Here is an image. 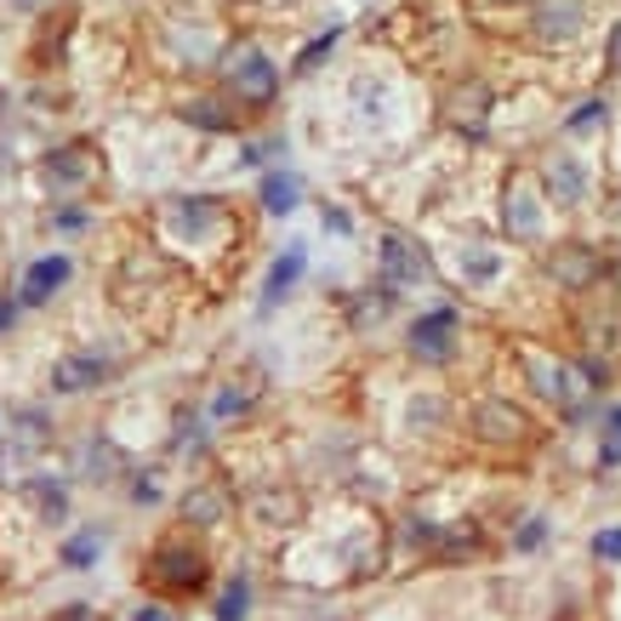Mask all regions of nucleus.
<instances>
[{
    "label": "nucleus",
    "instance_id": "obj_1",
    "mask_svg": "<svg viewBox=\"0 0 621 621\" xmlns=\"http://www.w3.org/2000/svg\"><path fill=\"white\" fill-rule=\"evenodd\" d=\"M155 222H160L166 240L183 245V252H206V257L229 252V245L240 240V217L222 194H166Z\"/></svg>",
    "mask_w": 621,
    "mask_h": 621
},
{
    "label": "nucleus",
    "instance_id": "obj_2",
    "mask_svg": "<svg viewBox=\"0 0 621 621\" xmlns=\"http://www.w3.org/2000/svg\"><path fill=\"white\" fill-rule=\"evenodd\" d=\"M217 86L229 92L245 114H268L280 104V92H285V69L268 58L263 40L234 35L229 46H222V58H217Z\"/></svg>",
    "mask_w": 621,
    "mask_h": 621
},
{
    "label": "nucleus",
    "instance_id": "obj_3",
    "mask_svg": "<svg viewBox=\"0 0 621 621\" xmlns=\"http://www.w3.org/2000/svg\"><path fill=\"white\" fill-rule=\"evenodd\" d=\"M143 576L160 599H200V593H211V553L194 541V531H171L148 548Z\"/></svg>",
    "mask_w": 621,
    "mask_h": 621
},
{
    "label": "nucleus",
    "instance_id": "obj_4",
    "mask_svg": "<svg viewBox=\"0 0 621 621\" xmlns=\"http://www.w3.org/2000/svg\"><path fill=\"white\" fill-rule=\"evenodd\" d=\"M222 46H229V40L217 35V17H206V12H171L160 23V58H166V69H178V74L217 69Z\"/></svg>",
    "mask_w": 621,
    "mask_h": 621
},
{
    "label": "nucleus",
    "instance_id": "obj_5",
    "mask_svg": "<svg viewBox=\"0 0 621 621\" xmlns=\"http://www.w3.org/2000/svg\"><path fill=\"white\" fill-rule=\"evenodd\" d=\"M405 354L416 365H434V370L456 365V354H462V308L456 303L422 308L411 326H405Z\"/></svg>",
    "mask_w": 621,
    "mask_h": 621
},
{
    "label": "nucleus",
    "instance_id": "obj_6",
    "mask_svg": "<svg viewBox=\"0 0 621 621\" xmlns=\"http://www.w3.org/2000/svg\"><path fill=\"white\" fill-rule=\"evenodd\" d=\"M548 194H541V183L531 178V171H508L502 178V234L508 240H525V245H536L541 234H548Z\"/></svg>",
    "mask_w": 621,
    "mask_h": 621
},
{
    "label": "nucleus",
    "instance_id": "obj_7",
    "mask_svg": "<svg viewBox=\"0 0 621 621\" xmlns=\"http://www.w3.org/2000/svg\"><path fill=\"white\" fill-rule=\"evenodd\" d=\"M593 23V0H536L525 17V40L541 46V52H564L576 46Z\"/></svg>",
    "mask_w": 621,
    "mask_h": 621
},
{
    "label": "nucleus",
    "instance_id": "obj_8",
    "mask_svg": "<svg viewBox=\"0 0 621 621\" xmlns=\"http://www.w3.org/2000/svg\"><path fill=\"white\" fill-rule=\"evenodd\" d=\"M536 183L548 194L553 211H582L593 200V166L576 155V148H553V155L536 160Z\"/></svg>",
    "mask_w": 621,
    "mask_h": 621
},
{
    "label": "nucleus",
    "instance_id": "obj_9",
    "mask_svg": "<svg viewBox=\"0 0 621 621\" xmlns=\"http://www.w3.org/2000/svg\"><path fill=\"white\" fill-rule=\"evenodd\" d=\"M467 428H474V439L490 445V451H519V445H531L536 422H531V411L519 405V400L485 393V400L474 405V416H467Z\"/></svg>",
    "mask_w": 621,
    "mask_h": 621
},
{
    "label": "nucleus",
    "instance_id": "obj_10",
    "mask_svg": "<svg viewBox=\"0 0 621 621\" xmlns=\"http://www.w3.org/2000/svg\"><path fill=\"white\" fill-rule=\"evenodd\" d=\"M377 268H382L388 285L411 291V285H428V280H434V252H428V245H422L411 229H382V240H377Z\"/></svg>",
    "mask_w": 621,
    "mask_h": 621
},
{
    "label": "nucleus",
    "instance_id": "obj_11",
    "mask_svg": "<svg viewBox=\"0 0 621 621\" xmlns=\"http://www.w3.org/2000/svg\"><path fill=\"white\" fill-rule=\"evenodd\" d=\"M490 109H496V92L479 81V74H456V81L439 92V114H445V126H456V132L479 137L490 126Z\"/></svg>",
    "mask_w": 621,
    "mask_h": 621
},
{
    "label": "nucleus",
    "instance_id": "obj_12",
    "mask_svg": "<svg viewBox=\"0 0 621 621\" xmlns=\"http://www.w3.org/2000/svg\"><path fill=\"white\" fill-rule=\"evenodd\" d=\"M178 120H183V126H194V132H206V137H234V132L245 126V109H240L222 86H217V92L194 86V92L178 97Z\"/></svg>",
    "mask_w": 621,
    "mask_h": 621
},
{
    "label": "nucleus",
    "instance_id": "obj_13",
    "mask_svg": "<svg viewBox=\"0 0 621 621\" xmlns=\"http://www.w3.org/2000/svg\"><path fill=\"white\" fill-rule=\"evenodd\" d=\"M229 519H234V490L222 485V479H194V485L178 496V525L194 531V536L229 525Z\"/></svg>",
    "mask_w": 621,
    "mask_h": 621
},
{
    "label": "nucleus",
    "instance_id": "obj_14",
    "mask_svg": "<svg viewBox=\"0 0 621 621\" xmlns=\"http://www.w3.org/2000/svg\"><path fill=\"white\" fill-rule=\"evenodd\" d=\"M308 245L303 240H291V245H280L275 252V263L263 268V285H257V314H280L285 303H291V291L303 285V275H308Z\"/></svg>",
    "mask_w": 621,
    "mask_h": 621
},
{
    "label": "nucleus",
    "instance_id": "obj_15",
    "mask_svg": "<svg viewBox=\"0 0 621 621\" xmlns=\"http://www.w3.org/2000/svg\"><path fill=\"white\" fill-rule=\"evenodd\" d=\"M114 377V354L109 348H69V354L52 365V388L58 393H97Z\"/></svg>",
    "mask_w": 621,
    "mask_h": 621
},
{
    "label": "nucleus",
    "instance_id": "obj_16",
    "mask_svg": "<svg viewBox=\"0 0 621 621\" xmlns=\"http://www.w3.org/2000/svg\"><path fill=\"white\" fill-rule=\"evenodd\" d=\"M541 268H548L553 285H564V291H587V285H599L605 257L593 252L587 240H564V245H553V252L541 257Z\"/></svg>",
    "mask_w": 621,
    "mask_h": 621
},
{
    "label": "nucleus",
    "instance_id": "obj_17",
    "mask_svg": "<svg viewBox=\"0 0 621 621\" xmlns=\"http://www.w3.org/2000/svg\"><path fill=\"white\" fill-rule=\"evenodd\" d=\"M245 513L257 519L263 531H296L303 525V496H296V485H257L252 496H245Z\"/></svg>",
    "mask_w": 621,
    "mask_h": 621
},
{
    "label": "nucleus",
    "instance_id": "obj_18",
    "mask_svg": "<svg viewBox=\"0 0 621 621\" xmlns=\"http://www.w3.org/2000/svg\"><path fill=\"white\" fill-rule=\"evenodd\" d=\"M342 104H348V114L360 120V126H388V114H393V81L388 74H354L348 81V92H342Z\"/></svg>",
    "mask_w": 621,
    "mask_h": 621
},
{
    "label": "nucleus",
    "instance_id": "obj_19",
    "mask_svg": "<svg viewBox=\"0 0 621 621\" xmlns=\"http://www.w3.org/2000/svg\"><path fill=\"white\" fill-rule=\"evenodd\" d=\"M69 280H74V257H69V252H46V257H35L29 268H23V285H17L23 308L52 303V296H58Z\"/></svg>",
    "mask_w": 621,
    "mask_h": 621
},
{
    "label": "nucleus",
    "instance_id": "obj_20",
    "mask_svg": "<svg viewBox=\"0 0 621 621\" xmlns=\"http://www.w3.org/2000/svg\"><path fill=\"white\" fill-rule=\"evenodd\" d=\"M97 178H104V166H97V155H92L86 143H74V148H58V155L46 160V183H52V188L86 194Z\"/></svg>",
    "mask_w": 621,
    "mask_h": 621
},
{
    "label": "nucleus",
    "instance_id": "obj_21",
    "mask_svg": "<svg viewBox=\"0 0 621 621\" xmlns=\"http://www.w3.org/2000/svg\"><path fill=\"white\" fill-rule=\"evenodd\" d=\"M303 178H296V166H268L257 178V206L263 217H291L296 206H303Z\"/></svg>",
    "mask_w": 621,
    "mask_h": 621
},
{
    "label": "nucleus",
    "instance_id": "obj_22",
    "mask_svg": "<svg viewBox=\"0 0 621 621\" xmlns=\"http://www.w3.org/2000/svg\"><path fill=\"white\" fill-rule=\"evenodd\" d=\"M456 275H462L467 291L490 285L496 275H502V245H496V240H467L462 252H456Z\"/></svg>",
    "mask_w": 621,
    "mask_h": 621
},
{
    "label": "nucleus",
    "instance_id": "obj_23",
    "mask_svg": "<svg viewBox=\"0 0 621 621\" xmlns=\"http://www.w3.org/2000/svg\"><path fill=\"white\" fill-rule=\"evenodd\" d=\"M342 35H348V23H326L319 35H308V40L291 52V69H285V74H296V81H308V74H319V69H326V58H331L337 46H342Z\"/></svg>",
    "mask_w": 621,
    "mask_h": 621
},
{
    "label": "nucleus",
    "instance_id": "obj_24",
    "mask_svg": "<svg viewBox=\"0 0 621 621\" xmlns=\"http://www.w3.org/2000/svg\"><path fill=\"white\" fill-rule=\"evenodd\" d=\"M257 605V582H252V570H234L229 582L217 587V599H211V616L217 621H245Z\"/></svg>",
    "mask_w": 621,
    "mask_h": 621
},
{
    "label": "nucleus",
    "instance_id": "obj_25",
    "mask_svg": "<svg viewBox=\"0 0 621 621\" xmlns=\"http://www.w3.org/2000/svg\"><path fill=\"white\" fill-rule=\"evenodd\" d=\"M23 490H29V502H35V513L46 519V525H63L69 519V479L35 474V479H23Z\"/></svg>",
    "mask_w": 621,
    "mask_h": 621
},
{
    "label": "nucleus",
    "instance_id": "obj_26",
    "mask_svg": "<svg viewBox=\"0 0 621 621\" xmlns=\"http://www.w3.org/2000/svg\"><path fill=\"white\" fill-rule=\"evenodd\" d=\"M531 7H536V0H467L474 23H485V29H519V35H525Z\"/></svg>",
    "mask_w": 621,
    "mask_h": 621
},
{
    "label": "nucleus",
    "instance_id": "obj_27",
    "mask_svg": "<svg viewBox=\"0 0 621 621\" xmlns=\"http://www.w3.org/2000/svg\"><path fill=\"white\" fill-rule=\"evenodd\" d=\"M451 428V405L439 400V393H411V416H405V434L416 439H434Z\"/></svg>",
    "mask_w": 621,
    "mask_h": 621
},
{
    "label": "nucleus",
    "instance_id": "obj_28",
    "mask_svg": "<svg viewBox=\"0 0 621 621\" xmlns=\"http://www.w3.org/2000/svg\"><path fill=\"white\" fill-rule=\"evenodd\" d=\"M252 405H257V388H245V382H217L211 400H206V416H211V422H240V416H252Z\"/></svg>",
    "mask_w": 621,
    "mask_h": 621
},
{
    "label": "nucleus",
    "instance_id": "obj_29",
    "mask_svg": "<svg viewBox=\"0 0 621 621\" xmlns=\"http://www.w3.org/2000/svg\"><path fill=\"white\" fill-rule=\"evenodd\" d=\"M610 104H605V97H582V104H570L564 109V120H559V126H564V137H593V132H605L610 126Z\"/></svg>",
    "mask_w": 621,
    "mask_h": 621
},
{
    "label": "nucleus",
    "instance_id": "obj_30",
    "mask_svg": "<svg viewBox=\"0 0 621 621\" xmlns=\"http://www.w3.org/2000/svg\"><path fill=\"white\" fill-rule=\"evenodd\" d=\"M120 467H126V456H120L104 434H92V439H86V451H81V474H86L92 485H109Z\"/></svg>",
    "mask_w": 621,
    "mask_h": 621
},
{
    "label": "nucleus",
    "instance_id": "obj_31",
    "mask_svg": "<svg viewBox=\"0 0 621 621\" xmlns=\"http://www.w3.org/2000/svg\"><path fill=\"white\" fill-rule=\"evenodd\" d=\"M206 428H211L206 405H178V422H171V451H200Z\"/></svg>",
    "mask_w": 621,
    "mask_h": 621
},
{
    "label": "nucleus",
    "instance_id": "obj_32",
    "mask_svg": "<svg viewBox=\"0 0 621 621\" xmlns=\"http://www.w3.org/2000/svg\"><path fill=\"white\" fill-rule=\"evenodd\" d=\"M97 559H104V531H97V525L74 531V536L63 541V564H69V570H92Z\"/></svg>",
    "mask_w": 621,
    "mask_h": 621
},
{
    "label": "nucleus",
    "instance_id": "obj_33",
    "mask_svg": "<svg viewBox=\"0 0 621 621\" xmlns=\"http://www.w3.org/2000/svg\"><path fill=\"white\" fill-rule=\"evenodd\" d=\"M280 155H285V137H245L240 143V166L245 171H268Z\"/></svg>",
    "mask_w": 621,
    "mask_h": 621
},
{
    "label": "nucleus",
    "instance_id": "obj_34",
    "mask_svg": "<svg viewBox=\"0 0 621 621\" xmlns=\"http://www.w3.org/2000/svg\"><path fill=\"white\" fill-rule=\"evenodd\" d=\"M126 496H132L137 508H160L166 485H160V474H155V467H137V474H132V485H126Z\"/></svg>",
    "mask_w": 621,
    "mask_h": 621
},
{
    "label": "nucleus",
    "instance_id": "obj_35",
    "mask_svg": "<svg viewBox=\"0 0 621 621\" xmlns=\"http://www.w3.org/2000/svg\"><path fill=\"white\" fill-rule=\"evenodd\" d=\"M548 519H541V513H531V519H519V531H513V548L519 553H536V548H548Z\"/></svg>",
    "mask_w": 621,
    "mask_h": 621
},
{
    "label": "nucleus",
    "instance_id": "obj_36",
    "mask_svg": "<svg viewBox=\"0 0 621 621\" xmlns=\"http://www.w3.org/2000/svg\"><path fill=\"white\" fill-rule=\"evenodd\" d=\"M599 467H621V405L605 411V445H599Z\"/></svg>",
    "mask_w": 621,
    "mask_h": 621
},
{
    "label": "nucleus",
    "instance_id": "obj_37",
    "mask_svg": "<svg viewBox=\"0 0 621 621\" xmlns=\"http://www.w3.org/2000/svg\"><path fill=\"white\" fill-rule=\"evenodd\" d=\"M587 553L599 559V564H621V525H599V531H593Z\"/></svg>",
    "mask_w": 621,
    "mask_h": 621
},
{
    "label": "nucleus",
    "instance_id": "obj_38",
    "mask_svg": "<svg viewBox=\"0 0 621 621\" xmlns=\"http://www.w3.org/2000/svg\"><path fill=\"white\" fill-rule=\"evenodd\" d=\"M132 621H183V616L171 610V599H148V605L132 610Z\"/></svg>",
    "mask_w": 621,
    "mask_h": 621
},
{
    "label": "nucleus",
    "instance_id": "obj_39",
    "mask_svg": "<svg viewBox=\"0 0 621 621\" xmlns=\"http://www.w3.org/2000/svg\"><path fill=\"white\" fill-rule=\"evenodd\" d=\"M319 217H326V234H337V240H348V234H354V211H342V206H326Z\"/></svg>",
    "mask_w": 621,
    "mask_h": 621
},
{
    "label": "nucleus",
    "instance_id": "obj_40",
    "mask_svg": "<svg viewBox=\"0 0 621 621\" xmlns=\"http://www.w3.org/2000/svg\"><path fill=\"white\" fill-rule=\"evenodd\" d=\"M605 74H621V17L610 23V35H605Z\"/></svg>",
    "mask_w": 621,
    "mask_h": 621
},
{
    "label": "nucleus",
    "instance_id": "obj_41",
    "mask_svg": "<svg viewBox=\"0 0 621 621\" xmlns=\"http://www.w3.org/2000/svg\"><path fill=\"white\" fill-rule=\"evenodd\" d=\"M17 308H23V296H7V303H0V331H7L12 319H17Z\"/></svg>",
    "mask_w": 621,
    "mask_h": 621
},
{
    "label": "nucleus",
    "instance_id": "obj_42",
    "mask_svg": "<svg viewBox=\"0 0 621 621\" xmlns=\"http://www.w3.org/2000/svg\"><path fill=\"white\" fill-rule=\"evenodd\" d=\"M52 222H58V229H86V211H58Z\"/></svg>",
    "mask_w": 621,
    "mask_h": 621
},
{
    "label": "nucleus",
    "instance_id": "obj_43",
    "mask_svg": "<svg viewBox=\"0 0 621 621\" xmlns=\"http://www.w3.org/2000/svg\"><path fill=\"white\" fill-rule=\"evenodd\" d=\"M58 621H97V610H86V605H69V610H58Z\"/></svg>",
    "mask_w": 621,
    "mask_h": 621
},
{
    "label": "nucleus",
    "instance_id": "obj_44",
    "mask_svg": "<svg viewBox=\"0 0 621 621\" xmlns=\"http://www.w3.org/2000/svg\"><path fill=\"white\" fill-rule=\"evenodd\" d=\"M314 621H342V616H331V610H326V616H314Z\"/></svg>",
    "mask_w": 621,
    "mask_h": 621
}]
</instances>
